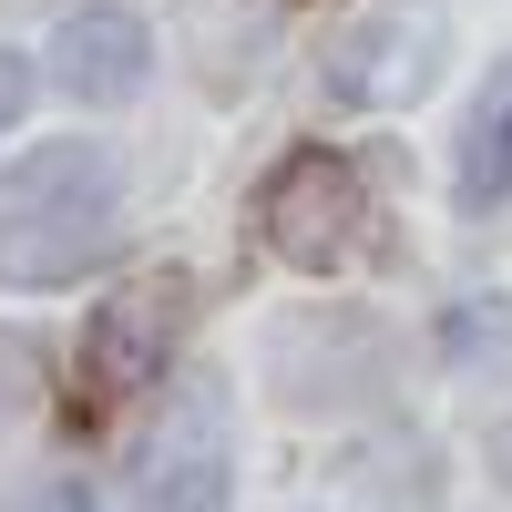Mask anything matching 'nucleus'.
I'll return each mask as SVG.
<instances>
[{
	"label": "nucleus",
	"instance_id": "1",
	"mask_svg": "<svg viewBox=\"0 0 512 512\" xmlns=\"http://www.w3.org/2000/svg\"><path fill=\"white\" fill-rule=\"evenodd\" d=\"M123 246V175L103 144H31L0 164V287H72Z\"/></svg>",
	"mask_w": 512,
	"mask_h": 512
},
{
	"label": "nucleus",
	"instance_id": "2",
	"mask_svg": "<svg viewBox=\"0 0 512 512\" xmlns=\"http://www.w3.org/2000/svg\"><path fill=\"white\" fill-rule=\"evenodd\" d=\"M359 226H369V185H359L349 154L297 144V154L267 164V185H256V236H267V256L328 277V267H349V256H359Z\"/></svg>",
	"mask_w": 512,
	"mask_h": 512
},
{
	"label": "nucleus",
	"instance_id": "3",
	"mask_svg": "<svg viewBox=\"0 0 512 512\" xmlns=\"http://www.w3.org/2000/svg\"><path fill=\"white\" fill-rule=\"evenodd\" d=\"M441 52H451V21L431 0H390L328 41V103L349 113H390V103H420L441 82Z\"/></svg>",
	"mask_w": 512,
	"mask_h": 512
},
{
	"label": "nucleus",
	"instance_id": "4",
	"mask_svg": "<svg viewBox=\"0 0 512 512\" xmlns=\"http://www.w3.org/2000/svg\"><path fill=\"white\" fill-rule=\"evenodd\" d=\"M185 328V277H134L123 297H103L93 328H82V400L93 410H123L164 379V349Z\"/></svg>",
	"mask_w": 512,
	"mask_h": 512
},
{
	"label": "nucleus",
	"instance_id": "5",
	"mask_svg": "<svg viewBox=\"0 0 512 512\" xmlns=\"http://www.w3.org/2000/svg\"><path fill=\"white\" fill-rule=\"evenodd\" d=\"M236 502V441H226V390L195 379L175 400V420L154 431L144 472H134V502L123 512H226Z\"/></svg>",
	"mask_w": 512,
	"mask_h": 512
},
{
	"label": "nucleus",
	"instance_id": "6",
	"mask_svg": "<svg viewBox=\"0 0 512 512\" xmlns=\"http://www.w3.org/2000/svg\"><path fill=\"white\" fill-rule=\"evenodd\" d=\"M144 72H154V41H144L134 11H113V0H93V11H72L52 31V82L72 103H134Z\"/></svg>",
	"mask_w": 512,
	"mask_h": 512
},
{
	"label": "nucleus",
	"instance_id": "7",
	"mask_svg": "<svg viewBox=\"0 0 512 512\" xmlns=\"http://www.w3.org/2000/svg\"><path fill=\"white\" fill-rule=\"evenodd\" d=\"M451 195L472 205H512V52L492 62V82H482V103H472V123H461V164H451Z\"/></svg>",
	"mask_w": 512,
	"mask_h": 512
},
{
	"label": "nucleus",
	"instance_id": "8",
	"mask_svg": "<svg viewBox=\"0 0 512 512\" xmlns=\"http://www.w3.org/2000/svg\"><path fill=\"white\" fill-rule=\"evenodd\" d=\"M451 359H461V369L512 359V297H461V318H451Z\"/></svg>",
	"mask_w": 512,
	"mask_h": 512
},
{
	"label": "nucleus",
	"instance_id": "9",
	"mask_svg": "<svg viewBox=\"0 0 512 512\" xmlns=\"http://www.w3.org/2000/svg\"><path fill=\"white\" fill-rule=\"evenodd\" d=\"M0 512H93V492H82V482H31V492H11Z\"/></svg>",
	"mask_w": 512,
	"mask_h": 512
},
{
	"label": "nucleus",
	"instance_id": "10",
	"mask_svg": "<svg viewBox=\"0 0 512 512\" xmlns=\"http://www.w3.org/2000/svg\"><path fill=\"white\" fill-rule=\"evenodd\" d=\"M31 52H11V41H0V123H21V103H31Z\"/></svg>",
	"mask_w": 512,
	"mask_h": 512
},
{
	"label": "nucleus",
	"instance_id": "11",
	"mask_svg": "<svg viewBox=\"0 0 512 512\" xmlns=\"http://www.w3.org/2000/svg\"><path fill=\"white\" fill-rule=\"evenodd\" d=\"M492 461H502V472H512V431H502V441H492Z\"/></svg>",
	"mask_w": 512,
	"mask_h": 512
}]
</instances>
